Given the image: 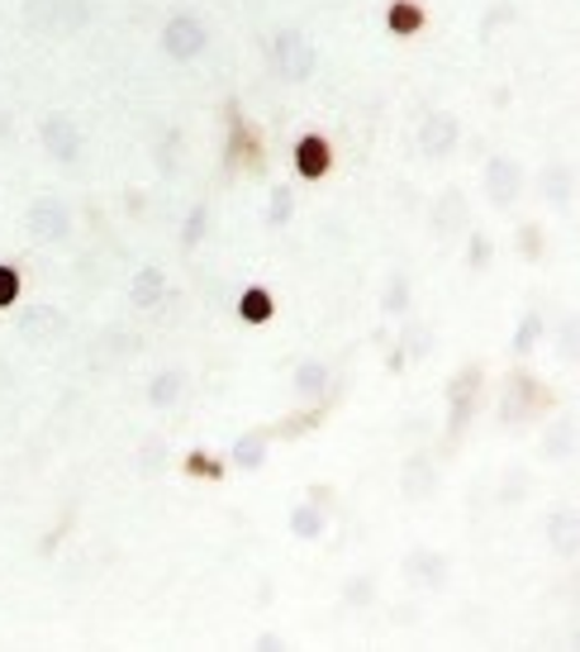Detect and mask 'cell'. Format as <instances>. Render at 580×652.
<instances>
[{
    "instance_id": "obj_1",
    "label": "cell",
    "mask_w": 580,
    "mask_h": 652,
    "mask_svg": "<svg viewBox=\"0 0 580 652\" xmlns=\"http://www.w3.org/2000/svg\"><path fill=\"white\" fill-rule=\"evenodd\" d=\"M96 20V0H24V29L38 38H71Z\"/></svg>"
},
{
    "instance_id": "obj_2",
    "label": "cell",
    "mask_w": 580,
    "mask_h": 652,
    "mask_svg": "<svg viewBox=\"0 0 580 652\" xmlns=\"http://www.w3.org/2000/svg\"><path fill=\"white\" fill-rule=\"evenodd\" d=\"M267 57H271V71H277L281 81H290V86L310 81L314 67H319V48L310 43V34H300V29H277V34H271Z\"/></svg>"
},
{
    "instance_id": "obj_3",
    "label": "cell",
    "mask_w": 580,
    "mask_h": 652,
    "mask_svg": "<svg viewBox=\"0 0 580 652\" xmlns=\"http://www.w3.org/2000/svg\"><path fill=\"white\" fill-rule=\"evenodd\" d=\"M157 43H163V53L171 63H196V57L210 48V29L200 14H171L163 24V34H157Z\"/></svg>"
},
{
    "instance_id": "obj_4",
    "label": "cell",
    "mask_w": 580,
    "mask_h": 652,
    "mask_svg": "<svg viewBox=\"0 0 580 652\" xmlns=\"http://www.w3.org/2000/svg\"><path fill=\"white\" fill-rule=\"evenodd\" d=\"M14 333L29 347H48L67 333V314L53 300H34V306H20V314H14Z\"/></svg>"
},
{
    "instance_id": "obj_5",
    "label": "cell",
    "mask_w": 580,
    "mask_h": 652,
    "mask_svg": "<svg viewBox=\"0 0 580 652\" xmlns=\"http://www.w3.org/2000/svg\"><path fill=\"white\" fill-rule=\"evenodd\" d=\"M24 229H29V239H38V243H67L71 239V210H67V200H57V196H38L34 206H29L24 214Z\"/></svg>"
},
{
    "instance_id": "obj_6",
    "label": "cell",
    "mask_w": 580,
    "mask_h": 652,
    "mask_svg": "<svg viewBox=\"0 0 580 652\" xmlns=\"http://www.w3.org/2000/svg\"><path fill=\"white\" fill-rule=\"evenodd\" d=\"M476 400H481V367H457V376L447 382V433L461 439V429L471 424Z\"/></svg>"
},
{
    "instance_id": "obj_7",
    "label": "cell",
    "mask_w": 580,
    "mask_h": 652,
    "mask_svg": "<svg viewBox=\"0 0 580 652\" xmlns=\"http://www.w3.org/2000/svg\"><path fill=\"white\" fill-rule=\"evenodd\" d=\"M467 229H471L467 196H461L457 186H447V191H438V200H433V210H428V234L438 243H453L457 234H467Z\"/></svg>"
},
{
    "instance_id": "obj_8",
    "label": "cell",
    "mask_w": 580,
    "mask_h": 652,
    "mask_svg": "<svg viewBox=\"0 0 580 652\" xmlns=\"http://www.w3.org/2000/svg\"><path fill=\"white\" fill-rule=\"evenodd\" d=\"M414 143H419V153L424 157H453L457 153V143H461V124H457V114L453 110H433V114H424L419 120V134H414Z\"/></svg>"
},
{
    "instance_id": "obj_9",
    "label": "cell",
    "mask_w": 580,
    "mask_h": 652,
    "mask_svg": "<svg viewBox=\"0 0 580 652\" xmlns=\"http://www.w3.org/2000/svg\"><path fill=\"white\" fill-rule=\"evenodd\" d=\"M38 139H43V148H48L53 163H63V167H71L81 157V124L71 120V114H63V110L43 114Z\"/></svg>"
},
{
    "instance_id": "obj_10",
    "label": "cell",
    "mask_w": 580,
    "mask_h": 652,
    "mask_svg": "<svg viewBox=\"0 0 580 652\" xmlns=\"http://www.w3.org/2000/svg\"><path fill=\"white\" fill-rule=\"evenodd\" d=\"M486 196H490V206H500V210H510L518 196H524V163L510 153H495L486 163Z\"/></svg>"
},
{
    "instance_id": "obj_11",
    "label": "cell",
    "mask_w": 580,
    "mask_h": 652,
    "mask_svg": "<svg viewBox=\"0 0 580 652\" xmlns=\"http://www.w3.org/2000/svg\"><path fill=\"white\" fill-rule=\"evenodd\" d=\"M443 490V472H438V462H433L428 453H410L400 462V496L404 500H433Z\"/></svg>"
},
{
    "instance_id": "obj_12",
    "label": "cell",
    "mask_w": 580,
    "mask_h": 652,
    "mask_svg": "<svg viewBox=\"0 0 580 652\" xmlns=\"http://www.w3.org/2000/svg\"><path fill=\"white\" fill-rule=\"evenodd\" d=\"M538 400H543L538 376L514 372L510 382H504V396H500V419H504V424H518V419H528L533 410H538Z\"/></svg>"
},
{
    "instance_id": "obj_13",
    "label": "cell",
    "mask_w": 580,
    "mask_h": 652,
    "mask_svg": "<svg viewBox=\"0 0 580 652\" xmlns=\"http://www.w3.org/2000/svg\"><path fill=\"white\" fill-rule=\"evenodd\" d=\"M538 196H543V206H553V210H567L571 206V196H576V167L571 163H547L538 172Z\"/></svg>"
},
{
    "instance_id": "obj_14",
    "label": "cell",
    "mask_w": 580,
    "mask_h": 652,
    "mask_svg": "<svg viewBox=\"0 0 580 652\" xmlns=\"http://www.w3.org/2000/svg\"><path fill=\"white\" fill-rule=\"evenodd\" d=\"M167 300V272L163 267H138L129 277V306L134 310H157Z\"/></svg>"
},
{
    "instance_id": "obj_15",
    "label": "cell",
    "mask_w": 580,
    "mask_h": 652,
    "mask_svg": "<svg viewBox=\"0 0 580 652\" xmlns=\"http://www.w3.org/2000/svg\"><path fill=\"white\" fill-rule=\"evenodd\" d=\"M404 576H410L414 586H424V590H438L447 582V557L433 553V548H414V553L404 557Z\"/></svg>"
},
{
    "instance_id": "obj_16",
    "label": "cell",
    "mask_w": 580,
    "mask_h": 652,
    "mask_svg": "<svg viewBox=\"0 0 580 652\" xmlns=\"http://www.w3.org/2000/svg\"><path fill=\"white\" fill-rule=\"evenodd\" d=\"M328 167H333V148H328V139L304 134V139L295 143V172H300L304 181H319Z\"/></svg>"
},
{
    "instance_id": "obj_17",
    "label": "cell",
    "mask_w": 580,
    "mask_h": 652,
    "mask_svg": "<svg viewBox=\"0 0 580 652\" xmlns=\"http://www.w3.org/2000/svg\"><path fill=\"white\" fill-rule=\"evenodd\" d=\"M543 533H547V543H553V553L576 557V548H580V519H576L571 505H567V510H553V515H547Z\"/></svg>"
},
{
    "instance_id": "obj_18",
    "label": "cell",
    "mask_w": 580,
    "mask_h": 652,
    "mask_svg": "<svg viewBox=\"0 0 580 652\" xmlns=\"http://www.w3.org/2000/svg\"><path fill=\"white\" fill-rule=\"evenodd\" d=\"M328 382H333V372H328V362H319V357H304L295 367V396L310 405L328 396Z\"/></svg>"
},
{
    "instance_id": "obj_19",
    "label": "cell",
    "mask_w": 580,
    "mask_h": 652,
    "mask_svg": "<svg viewBox=\"0 0 580 652\" xmlns=\"http://www.w3.org/2000/svg\"><path fill=\"white\" fill-rule=\"evenodd\" d=\"M424 24H428V14H424V5H419V0H395V5L386 10V29H390L395 38H414Z\"/></svg>"
},
{
    "instance_id": "obj_20",
    "label": "cell",
    "mask_w": 580,
    "mask_h": 652,
    "mask_svg": "<svg viewBox=\"0 0 580 652\" xmlns=\"http://www.w3.org/2000/svg\"><path fill=\"white\" fill-rule=\"evenodd\" d=\"M543 457L547 462H571L576 457V419H557V424H547Z\"/></svg>"
},
{
    "instance_id": "obj_21",
    "label": "cell",
    "mask_w": 580,
    "mask_h": 652,
    "mask_svg": "<svg viewBox=\"0 0 580 652\" xmlns=\"http://www.w3.org/2000/svg\"><path fill=\"white\" fill-rule=\"evenodd\" d=\"M181 390H186V372L167 367V372H157L148 382V405H153V410H171V405L181 400Z\"/></svg>"
},
{
    "instance_id": "obj_22",
    "label": "cell",
    "mask_w": 580,
    "mask_h": 652,
    "mask_svg": "<svg viewBox=\"0 0 580 652\" xmlns=\"http://www.w3.org/2000/svg\"><path fill=\"white\" fill-rule=\"evenodd\" d=\"M324 529H328V515L319 510V500H304L290 510V533L304 543H314V539H324Z\"/></svg>"
},
{
    "instance_id": "obj_23",
    "label": "cell",
    "mask_w": 580,
    "mask_h": 652,
    "mask_svg": "<svg viewBox=\"0 0 580 652\" xmlns=\"http://www.w3.org/2000/svg\"><path fill=\"white\" fill-rule=\"evenodd\" d=\"M238 314H243V324H267L271 314H277V300H271L267 286H243Z\"/></svg>"
},
{
    "instance_id": "obj_24",
    "label": "cell",
    "mask_w": 580,
    "mask_h": 652,
    "mask_svg": "<svg viewBox=\"0 0 580 652\" xmlns=\"http://www.w3.org/2000/svg\"><path fill=\"white\" fill-rule=\"evenodd\" d=\"M547 339V320H543V310H528L524 320H518V329H514V339H510V347H514V357H528L533 347H538Z\"/></svg>"
},
{
    "instance_id": "obj_25",
    "label": "cell",
    "mask_w": 580,
    "mask_h": 652,
    "mask_svg": "<svg viewBox=\"0 0 580 652\" xmlns=\"http://www.w3.org/2000/svg\"><path fill=\"white\" fill-rule=\"evenodd\" d=\"M228 457H234V467H243V472H257V467H263V462H267V433H243V439L234 443V453H228Z\"/></svg>"
},
{
    "instance_id": "obj_26",
    "label": "cell",
    "mask_w": 580,
    "mask_h": 652,
    "mask_svg": "<svg viewBox=\"0 0 580 652\" xmlns=\"http://www.w3.org/2000/svg\"><path fill=\"white\" fill-rule=\"evenodd\" d=\"M410 300H414V286L404 272H390L386 277V291H381V310L386 314H410Z\"/></svg>"
},
{
    "instance_id": "obj_27",
    "label": "cell",
    "mask_w": 580,
    "mask_h": 652,
    "mask_svg": "<svg viewBox=\"0 0 580 652\" xmlns=\"http://www.w3.org/2000/svg\"><path fill=\"white\" fill-rule=\"evenodd\" d=\"M205 234H210V206H205V200H196V206L186 210V220H181V248L196 253Z\"/></svg>"
},
{
    "instance_id": "obj_28",
    "label": "cell",
    "mask_w": 580,
    "mask_h": 652,
    "mask_svg": "<svg viewBox=\"0 0 580 652\" xmlns=\"http://www.w3.org/2000/svg\"><path fill=\"white\" fill-rule=\"evenodd\" d=\"M105 347H96V362H110V357H134L138 353V333H124V329H110L105 339H100Z\"/></svg>"
},
{
    "instance_id": "obj_29",
    "label": "cell",
    "mask_w": 580,
    "mask_h": 652,
    "mask_svg": "<svg viewBox=\"0 0 580 652\" xmlns=\"http://www.w3.org/2000/svg\"><path fill=\"white\" fill-rule=\"evenodd\" d=\"M495 263V243H490L486 229H467V267L471 272H486Z\"/></svg>"
},
{
    "instance_id": "obj_30",
    "label": "cell",
    "mask_w": 580,
    "mask_h": 652,
    "mask_svg": "<svg viewBox=\"0 0 580 652\" xmlns=\"http://www.w3.org/2000/svg\"><path fill=\"white\" fill-rule=\"evenodd\" d=\"M290 214H295V191H290V186H277V191L267 196V229H286Z\"/></svg>"
},
{
    "instance_id": "obj_31",
    "label": "cell",
    "mask_w": 580,
    "mask_h": 652,
    "mask_svg": "<svg viewBox=\"0 0 580 652\" xmlns=\"http://www.w3.org/2000/svg\"><path fill=\"white\" fill-rule=\"evenodd\" d=\"M400 343H404V357H428L433 353V329L428 324H419V320H410L404 324V333H400Z\"/></svg>"
},
{
    "instance_id": "obj_32",
    "label": "cell",
    "mask_w": 580,
    "mask_h": 652,
    "mask_svg": "<svg viewBox=\"0 0 580 652\" xmlns=\"http://www.w3.org/2000/svg\"><path fill=\"white\" fill-rule=\"evenodd\" d=\"M20 306V272H14L10 263H0V310Z\"/></svg>"
},
{
    "instance_id": "obj_33",
    "label": "cell",
    "mask_w": 580,
    "mask_h": 652,
    "mask_svg": "<svg viewBox=\"0 0 580 652\" xmlns=\"http://www.w3.org/2000/svg\"><path fill=\"white\" fill-rule=\"evenodd\" d=\"M157 167H163V172H177L181 167V134H177V129H171V134L157 143Z\"/></svg>"
},
{
    "instance_id": "obj_34",
    "label": "cell",
    "mask_w": 580,
    "mask_h": 652,
    "mask_svg": "<svg viewBox=\"0 0 580 652\" xmlns=\"http://www.w3.org/2000/svg\"><path fill=\"white\" fill-rule=\"evenodd\" d=\"M371 596H376V582H371V576H353V582L343 586V600H347V605H371Z\"/></svg>"
},
{
    "instance_id": "obj_35",
    "label": "cell",
    "mask_w": 580,
    "mask_h": 652,
    "mask_svg": "<svg viewBox=\"0 0 580 652\" xmlns=\"http://www.w3.org/2000/svg\"><path fill=\"white\" fill-rule=\"evenodd\" d=\"M557 357L561 362H576V314H567L557 329Z\"/></svg>"
},
{
    "instance_id": "obj_36",
    "label": "cell",
    "mask_w": 580,
    "mask_h": 652,
    "mask_svg": "<svg viewBox=\"0 0 580 652\" xmlns=\"http://www.w3.org/2000/svg\"><path fill=\"white\" fill-rule=\"evenodd\" d=\"M500 24H514V5H495V10H490L486 24H481V38H495Z\"/></svg>"
},
{
    "instance_id": "obj_37",
    "label": "cell",
    "mask_w": 580,
    "mask_h": 652,
    "mask_svg": "<svg viewBox=\"0 0 580 652\" xmlns=\"http://www.w3.org/2000/svg\"><path fill=\"white\" fill-rule=\"evenodd\" d=\"M518 248H524L528 257H538V253H543V229H538V224H524V229H518Z\"/></svg>"
},
{
    "instance_id": "obj_38",
    "label": "cell",
    "mask_w": 580,
    "mask_h": 652,
    "mask_svg": "<svg viewBox=\"0 0 580 652\" xmlns=\"http://www.w3.org/2000/svg\"><path fill=\"white\" fill-rule=\"evenodd\" d=\"M524 490H528V476H514V482H510V476H504V490H500V500H504V505H510V500H524Z\"/></svg>"
},
{
    "instance_id": "obj_39",
    "label": "cell",
    "mask_w": 580,
    "mask_h": 652,
    "mask_svg": "<svg viewBox=\"0 0 580 652\" xmlns=\"http://www.w3.org/2000/svg\"><path fill=\"white\" fill-rule=\"evenodd\" d=\"M257 652H281L286 648V639H281V633H257V643H253Z\"/></svg>"
},
{
    "instance_id": "obj_40",
    "label": "cell",
    "mask_w": 580,
    "mask_h": 652,
    "mask_svg": "<svg viewBox=\"0 0 580 652\" xmlns=\"http://www.w3.org/2000/svg\"><path fill=\"white\" fill-rule=\"evenodd\" d=\"M157 453H163V443H157V439H153L148 447H143V467H148V472L157 467Z\"/></svg>"
}]
</instances>
